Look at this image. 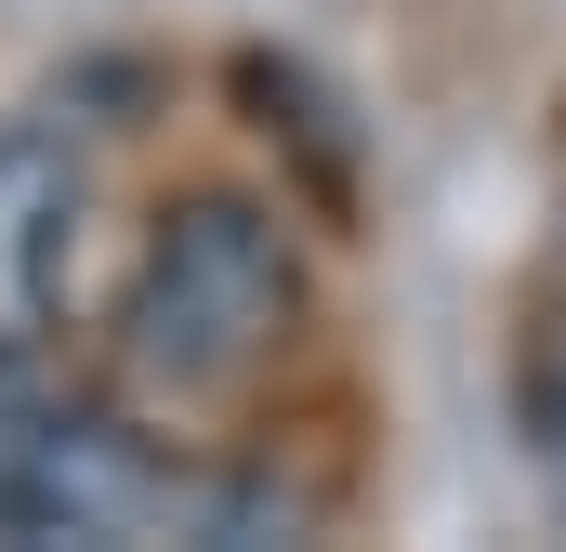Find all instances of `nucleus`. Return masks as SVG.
<instances>
[{
  "label": "nucleus",
  "mask_w": 566,
  "mask_h": 552,
  "mask_svg": "<svg viewBox=\"0 0 566 552\" xmlns=\"http://www.w3.org/2000/svg\"><path fill=\"white\" fill-rule=\"evenodd\" d=\"M80 211L93 171L66 132H0V355H40L66 316V264H80Z\"/></svg>",
  "instance_id": "obj_2"
},
{
  "label": "nucleus",
  "mask_w": 566,
  "mask_h": 552,
  "mask_svg": "<svg viewBox=\"0 0 566 552\" xmlns=\"http://www.w3.org/2000/svg\"><path fill=\"white\" fill-rule=\"evenodd\" d=\"M527 460L554 474V500H566V329L527 342Z\"/></svg>",
  "instance_id": "obj_3"
},
{
  "label": "nucleus",
  "mask_w": 566,
  "mask_h": 552,
  "mask_svg": "<svg viewBox=\"0 0 566 552\" xmlns=\"http://www.w3.org/2000/svg\"><path fill=\"white\" fill-rule=\"evenodd\" d=\"M303 329V264L290 224L238 184H198L158 211L133 289H119V342H106V408H133L145 434L238 408Z\"/></svg>",
  "instance_id": "obj_1"
}]
</instances>
